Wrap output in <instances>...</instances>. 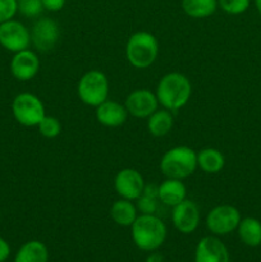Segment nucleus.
Segmentation results:
<instances>
[{"label": "nucleus", "mask_w": 261, "mask_h": 262, "mask_svg": "<svg viewBox=\"0 0 261 262\" xmlns=\"http://www.w3.org/2000/svg\"><path fill=\"white\" fill-rule=\"evenodd\" d=\"M182 9L191 18H207L216 12L217 0H182Z\"/></svg>", "instance_id": "obj_22"}, {"label": "nucleus", "mask_w": 261, "mask_h": 262, "mask_svg": "<svg viewBox=\"0 0 261 262\" xmlns=\"http://www.w3.org/2000/svg\"><path fill=\"white\" fill-rule=\"evenodd\" d=\"M31 43V32L22 22L15 19L0 23V45L8 51L18 53L28 49Z\"/></svg>", "instance_id": "obj_8"}, {"label": "nucleus", "mask_w": 261, "mask_h": 262, "mask_svg": "<svg viewBox=\"0 0 261 262\" xmlns=\"http://www.w3.org/2000/svg\"><path fill=\"white\" fill-rule=\"evenodd\" d=\"M197 168V154L188 146H176L163 155L160 170L166 178H188Z\"/></svg>", "instance_id": "obj_4"}, {"label": "nucleus", "mask_w": 261, "mask_h": 262, "mask_svg": "<svg viewBox=\"0 0 261 262\" xmlns=\"http://www.w3.org/2000/svg\"><path fill=\"white\" fill-rule=\"evenodd\" d=\"M146 262H163V256H161L160 253L153 251L151 255L147 257V260H146Z\"/></svg>", "instance_id": "obj_29"}, {"label": "nucleus", "mask_w": 261, "mask_h": 262, "mask_svg": "<svg viewBox=\"0 0 261 262\" xmlns=\"http://www.w3.org/2000/svg\"><path fill=\"white\" fill-rule=\"evenodd\" d=\"M159 55L158 38L150 32L140 31L128 38L125 45V56L132 67L146 69L155 63Z\"/></svg>", "instance_id": "obj_3"}, {"label": "nucleus", "mask_w": 261, "mask_h": 262, "mask_svg": "<svg viewBox=\"0 0 261 262\" xmlns=\"http://www.w3.org/2000/svg\"><path fill=\"white\" fill-rule=\"evenodd\" d=\"M12 112L14 119L25 127H37L46 115L42 101L30 92H22L14 97Z\"/></svg>", "instance_id": "obj_6"}, {"label": "nucleus", "mask_w": 261, "mask_h": 262, "mask_svg": "<svg viewBox=\"0 0 261 262\" xmlns=\"http://www.w3.org/2000/svg\"><path fill=\"white\" fill-rule=\"evenodd\" d=\"M250 4L251 0H217V7L230 15L242 14L250 8Z\"/></svg>", "instance_id": "obj_24"}, {"label": "nucleus", "mask_w": 261, "mask_h": 262, "mask_svg": "<svg viewBox=\"0 0 261 262\" xmlns=\"http://www.w3.org/2000/svg\"><path fill=\"white\" fill-rule=\"evenodd\" d=\"M44 5V9L49 12H59L64 8L67 0H41Z\"/></svg>", "instance_id": "obj_27"}, {"label": "nucleus", "mask_w": 261, "mask_h": 262, "mask_svg": "<svg viewBox=\"0 0 261 262\" xmlns=\"http://www.w3.org/2000/svg\"><path fill=\"white\" fill-rule=\"evenodd\" d=\"M174 124V118L171 112L166 109H160L154 112L147 118V129L154 137H164L171 130Z\"/></svg>", "instance_id": "obj_21"}, {"label": "nucleus", "mask_w": 261, "mask_h": 262, "mask_svg": "<svg viewBox=\"0 0 261 262\" xmlns=\"http://www.w3.org/2000/svg\"><path fill=\"white\" fill-rule=\"evenodd\" d=\"M255 5H256V9H257L258 14L261 15V0H255Z\"/></svg>", "instance_id": "obj_30"}, {"label": "nucleus", "mask_w": 261, "mask_h": 262, "mask_svg": "<svg viewBox=\"0 0 261 262\" xmlns=\"http://www.w3.org/2000/svg\"><path fill=\"white\" fill-rule=\"evenodd\" d=\"M199 205L192 200H183L181 204L176 205L171 211V222L174 228L182 234H191L197 229L200 224Z\"/></svg>", "instance_id": "obj_10"}, {"label": "nucleus", "mask_w": 261, "mask_h": 262, "mask_svg": "<svg viewBox=\"0 0 261 262\" xmlns=\"http://www.w3.org/2000/svg\"><path fill=\"white\" fill-rule=\"evenodd\" d=\"M18 12L28 18H35L42 13L44 5L41 0H17Z\"/></svg>", "instance_id": "obj_25"}, {"label": "nucleus", "mask_w": 261, "mask_h": 262, "mask_svg": "<svg viewBox=\"0 0 261 262\" xmlns=\"http://www.w3.org/2000/svg\"><path fill=\"white\" fill-rule=\"evenodd\" d=\"M109 79L97 69H91L81 77L77 87L79 100L89 106H99L109 97Z\"/></svg>", "instance_id": "obj_5"}, {"label": "nucleus", "mask_w": 261, "mask_h": 262, "mask_svg": "<svg viewBox=\"0 0 261 262\" xmlns=\"http://www.w3.org/2000/svg\"><path fill=\"white\" fill-rule=\"evenodd\" d=\"M10 255V247L5 239L0 237V262H4L9 257Z\"/></svg>", "instance_id": "obj_28"}, {"label": "nucleus", "mask_w": 261, "mask_h": 262, "mask_svg": "<svg viewBox=\"0 0 261 262\" xmlns=\"http://www.w3.org/2000/svg\"><path fill=\"white\" fill-rule=\"evenodd\" d=\"M38 132L45 138H55L60 135L61 124L58 118L53 115H45L37 125Z\"/></svg>", "instance_id": "obj_23"}, {"label": "nucleus", "mask_w": 261, "mask_h": 262, "mask_svg": "<svg viewBox=\"0 0 261 262\" xmlns=\"http://www.w3.org/2000/svg\"><path fill=\"white\" fill-rule=\"evenodd\" d=\"M40 71V59L35 51L26 49L14 54L10 61V72L18 81H30Z\"/></svg>", "instance_id": "obj_13"}, {"label": "nucleus", "mask_w": 261, "mask_h": 262, "mask_svg": "<svg viewBox=\"0 0 261 262\" xmlns=\"http://www.w3.org/2000/svg\"><path fill=\"white\" fill-rule=\"evenodd\" d=\"M95 115H96V119L100 124L109 128H117L127 122V118L129 114H128L124 105L107 99L106 101L96 106Z\"/></svg>", "instance_id": "obj_15"}, {"label": "nucleus", "mask_w": 261, "mask_h": 262, "mask_svg": "<svg viewBox=\"0 0 261 262\" xmlns=\"http://www.w3.org/2000/svg\"><path fill=\"white\" fill-rule=\"evenodd\" d=\"M132 239L141 251L153 252L163 246L166 238V225L155 214H141L132 225Z\"/></svg>", "instance_id": "obj_2"}, {"label": "nucleus", "mask_w": 261, "mask_h": 262, "mask_svg": "<svg viewBox=\"0 0 261 262\" xmlns=\"http://www.w3.org/2000/svg\"><path fill=\"white\" fill-rule=\"evenodd\" d=\"M159 105L169 112H177L186 106L192 95V84L184 74L171 72L161 77L156 86Z\"/></svg>", "instance_id": "obj_1"}, {"label": "nucleus", "mask_w": 261, "mask_h": 262, "mask_svg": "<svg viewBox=\"0 0 261 262\" xmlns=\"http://www.w3.org/2000/svg\"><path fill=\"white\" fill-rule=\"evenodd\" d=\"M145 179L140 171L132 168H125L118 171L114 178L115 192L120 199L137 201L145 191Z\"/></svg>", "instance_id": "obj_9"}, {"label": "nucleus", "mask_w": 261, "mask_h": 262, "mask_svg": "<svg viewBox=\"0 0 261 262\" xmlns=\"http://www.w3.org/2000/svg\"><path fill=\"white\" fill-rule=\"evenodd\" d=\"M128 114L135 118L147 119L159 107L158 97L147 89H138L130 92L124 102Z\"/></svg>", "instance_id": "obj_12"}, {"label": "nucleus", "mask_w": 261, "mask_h": 262, "mask_svg": "<svg viewBox=\"0 0 261 262\" xmlns=\"http://www.w3.org/2000/svg\"><path fill=\"white\" fill-rule=\"evenodd\" d=\"M224 165L225 158L217 148L206 147L197 154V166L206 174H217Z\"/></svg>", "instance_id": "obj_18"}, {"label": "nucleus", "mask_w": 261, "mask_h": 262, "mask_svg": "<svg viewBox=\"0 0 261 262\" xmlns=\"http://www.w3.org/2000/svg\"><path fill=\"white\" fill-rule=\"evenodd\" d=\"M60 36L58 23L51 18H40L36 20L31 31V42L38 51H50L56 45Z\"/></svg>", "instance_id": "obj_11"}, {"label": "nucleus", "mask_w": 261, "mask_h": 262, "mask_svg": "<svg viewBox=\"0 0 261 262\" xmlns=\"http://www.w3.org/2000/svg\"><path fill=\"white\" fill-rule=\"evenodd\" d=\"M17 12V0H0V23L13 19Z\"/></svg>", "instance_id": "obj_26"}, {"label": "nucleus", "mask_w": 261, "mask_h": 262, "mask_svg": "<svg viewBox=\"0 0 261 262\" xmlns=\"http://www.w3.org/2000/svg\"><path fill=\"white\" fill-rule=\"evenodd\" d=\"M14 262H49V250L40 241H28L20 246Z\"/></svg>", "instance_id": "obj_19"}, {"label": "nucleus", "mask_w": 261, "mask_h": 262, "mask_svg": "<svg viewBox=\"0 0 261 262\" xmlns=\"http://www.w3.org/2000/svg\"><path fill=\"white\" fill-rule=\"evenodd\" d=\"M241 212L233 205H219L209 211L206 227L214 235H227L234 232L241 222Z\"/></svg>", "instance_id": "obj_7"}, {"label": "nucleus", "mask_w": 261, "mask_h": 262, "mask_svg": "<svg viewBox=\"0 0 261 262\" xmlns=\"http://www.w3.org/2000/svg\"><path fill=\"white\" fill-rule=\"evenodd\" d=\"M158 197L161 204L174 207L187 199V188L181 179L166 178L158 187Z\"/></svg>", "instance_id": "obj_16"}, {"label": "nucleus", "mask_w": 261, "mask_h": 262, "mask_svg": "<svg viewBox=\"0 0 261 262\" xmlns=\"http://www.w3.org/2000/svg\"><path fill=\"white\" fill-rule=\"evenodd\" d=\"M194 262H229V251L219 238L209 235L197 243Z\"/></svg>", "instance_id": "obj_14"}, {"label": "nucleus", "mask_w": 261, "mask_h": 262, "mask_svg": "<svg viewBox=\"0 0 261 262\" xmlns=\"http://www.w3.org/2000/svg\"><path fill=\"white\" fill-rule=\"evenodd\" d=\"M110 216L115 224L120 227H130L137 219V206L129 200L119 199L113 202L110 207Z\"/></svg>", "instance_id": "obj_17"}, {"label": "nucleus", "mask_w": 261, "mask_h": 262, "mask_svg": "<svg viewBox=\"0 0 261 262\" xmlns=\"http://www.w3.org/2000/svg\"><path fill=\"white\" fill-rule=\"evenodd\" d=\"M237 230L241 242L248 247H258L261 245V222L256 217L241 219Z\"/></svg>", "instance_id": "obj_20"}]
</instances>
